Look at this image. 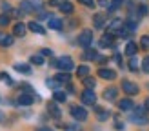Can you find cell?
<instances>
[{
  "label": "cell",
  "instance_id": "6da1fadb",
  "mask_svg": "<svg viewBox=\"0 0 149 131\" xmlns=\"http://www.w3.org/2000/svg\"><path fill=\"white\" fill-rule=\"evenodd\" d=\"M131 120L133 122H135V124H142V126H144V124H147V116H146V106L144 107H135V113H133L131 115Z\"/></svg>",
  "mask_w": 149,
  "mask_h": 131
},
{
  "label": "cell",
  "instance_id": "7a4b0ae2",
  "mask_svg": "<svg viewBox=\"0 0 149 131\" xmlns=\"http://www.w3.org/2000/svg\"><path fill=\"white\" fill-rule=\"evenodd\" d=\"M56 68L62 69V71H71V69L74 68V62H73L71 56H60V58L56 60Z\"/></svg>",
  "mask_w": 149,
  "mask_h": 131
},
{
  "label": "cell",
  "instance_id": "3957f363",
  "mask_svg": "<svg viewBox=\"0 0 149 131\" xmlns=\"http://www.w3.org/2000/svg\"><path fill=\"white\" fill-rule=\"evenodd\" d=\"M91 42H93V31L91 29H84V31L80 33V36H78V44L82 47H89Z\"/></svg>",
  "mask_w": 149,
  "mask_h": 131
},
{
  "label": "cell",
  "instance_id": "277c9868",
  "mask_svg": "<svg viewBox=\"0 0 149 131\" xmlns=\"http://www.w3.org/2000/svg\"><path fill=\"white\" fill-rule=\"evenodd\" d=\"M71 116L74 120H78V122H84L87 118V111L82 106H73L71 107Z\"/></svg>",
  "mask_w": 149,
  "mask_h": 131
},
{
  "label": "cell",
  "instance_id": "5b68a950",
  "mask_svg": "<svg viewBox=\"0 0 149 131\" xmlns=\"http://www.w3.org/2000/svg\"><path fill=\"white\" fill-rule=\"evenodd\" d=\"M82 102H84V104H87V106H95L96 104V95H95V91L93 89H87V87H86V89L84 91H82Z\"/></svg>",
  "mask_w": 149,
  "mask_h": 131
},
{
  "label": "cell",
  "instance_id": "8992f818",
  "mask_svg": "<svg viewBox=\"0 0 149 131\" xmlns=\"http://www.w3.org/2000/svg\"><path fill=\"white\" fill-rule=\"evenodd\" d=\"M122 89H124L125 95H136L140 91L138 86L135 82H131V80H124V82H122Z\"/></svg>",
  "mask_w": 149,
  "mask_h": 131
},
{
  "label": "cell",
  "instance_id": "52a82bcc",
  "mask_svg": "<svg viewBox=\"0 0 149 131\" xmlns=\"http://www.w3.org/2000/svg\"><path fill=\"white\" fill-rule=\"evenodd\" d=\"M98 77H100V78H106V80H115V78H116V73H115L113 69L100 68V69H98Z\"/></svg>",
  "mask_w": 149,
  "mask_h": 131
},
{
  "label": "cell",
  "instance_id": "ba28073f",
  "mask_svg": "<svg viewBox=\"0 0 149 131\" xmlns=\"http://www.w3.org/2000/svg\"><path fill=\"white\" fill-rule=\"evenodd\" d=\"M124 27V22L120 18H115L113 22L109 24V33H113V35H118V31Z\"/></svg>",
  "mask_w": 149,
  "mask_h": 131
},
{
  "label": "cell",
  "instance_id": "9c48e42d",
  "mask_svg": "<svg viewBox=\"0 0 149 131\" xmlns=\"http://www.w3.org/2000/svg\"><path fill=\"white\" fill-rule=\"evenodd\" d=\"M118 107H120V111H131V109H135V104L131 98H124L118 102Z\"/></svg>",
  "mask_w": 149,
  "mask_h": 131
},
{
  "label": "cell",
  "instance_id": "30bf717a",
  "mask_svg": "<svg viewBox=\"0 0 149 131\" xmlns=\"http://www.w3.org/2000/svg\"><path fill=\"white\" fill-rule=\"evenodd\" d=\"M35 102V97L33 95H26V93H22L20 97H18V104L20 106H31Z\"/></svg>",
  "mask_w": 149,
  "mask_h": 131
},
{
  "label": "cell",
  "instance_id": "8fae6325",
  "mask_svg": "<svg viewBox=\"0 0 149 131\" xmlns=\"http://www.w3.org/2000/svg\"><path fill=\"white\" fill-rule=\"evenodd\" d=\"M26 31H27V27H26V24H22V22L15 24V27H13V35L15 36H24Z\"/></svg>",
  "mask_w": 149,
  "mask_h": 131
},
{
  "label": "cell",
  "instance_id": "7c38bea8",
  "mask_svg": "<svg viewBox=\"0 0 149 131\" xmlns=\"http://www.w3.org/2000/svg\"><path fill=\"white\" fill-rule=\"evenodd\" d=\"M27 29H29V31H33V33H38V35H44V33H46V29H44L38 22H29V24H27Z\"/></svg>",
  "mask_w": 149,
  "mask_h": 131
},
{
  "label": "cell",
  "instance_id": "4fadbf2b",
  "mask_svg": "<svg viewBox=\"0 0 149 131\" xmlns=\"http://www.w3.org/2000/svg\"><path fill=\"white\" fill-rule=\"evenodd\" d=\"M116 95H118L116 87H106V91H104V98H106V100H115Z\"/></svg>",
  "mask_w": 149,
  "mask_h": 131
},
{
  "label": "cell",
  "instance_id": "5bb4252c",
  "mask_svg": "<svg viewBox=\"0 0 149 131\" xmlns=\"http://www.w3.org/2000/svg\"><path fill=\"white\" fill-rule=\"evenodd\" d=\"M11 44H13V36L11 35L0 33V46H2V47H9Z\"/></svg>",
  "mask_w": 149,
  "mask_h": 131
},
{
  "label": "cell",
  "instance_id": "9a60e30c",
  "mask_svg": "<svg viewBox=\"0 0 149 131\" xmlns=\"http://www.w3.org/2000/svg\"><path fill=\"white\" fill-rule=\"evenodd\" d=\"M47 111L51 116H55V118H60V109H58V106L55 104V102H49L47 104Z\"/></svg>",
  "mask_w": 149,
  "mask_h": 131
},
{
  "label": "cell",
  "instance_id": "2e32d148",
  "mask_svg": "<svg viewBox=\"0 0 149 131\" xmlns=\"http://www.w3.org/2000/svg\"><path fill=\"white\" fill-rule=\"evenodd\" d=\"M93 24H95V27L96 29H102L104 27V24H106V17H104V15H95L93 17Z\"/></svg>",
  "mask_w": 149,
  "mask_h": 131
},
{
  "label": "cell",
  "instance_id": "e0dca14e",
  "mask_svg": "<svg viewBox=\"0 0 149 131\" xmlns=\"http://www.w3.org/2000/svg\"><path fill=\"white\" fill-rule=\"evenodd\" d=\"M138 51V46L135 42H127L125 44V55H129V56H135V53Z\"/></svg>",
  "mask_w": 149,
  "mask_h": 131
},
{
  "label": "cell",
  "instance_id": "ac0fdd59",
  "mask_svg": "<svg viewBox=\"0 0 149 131\" xmlns=\"http://www.w3.org/2000/svg\"><path fill=\"white\" fill-rule=\"evenodd\" d=\"M20 7H22V13H31V11L35 9V6H33L31 0H22Z\"/></svg>",
  "mask_w": 149,
  "mask_h": 131
},
{
  "label": "cell",
  "instance_id": "d6986e66",
  "mask_svg": "<svg viewBox=\"0 0 149 131\" xmlns=\"http://www.w3.org/2000/svg\"><path fill=\"white\" fill-rule=\"evenodd\" d=\"M95 113H96V118H98V120H102V122L109 118V113H107L104 107H96V109H95Z\"/></svg>",
  "mask_w": 149,
  "mask_h": 131
},
{
  "label": "cell",
  "instance_id": "ffe728a7",
  "mask_svg": "<svg viewBox=\"0 0 149 131\" xmlns=\"http://www.w3.org/2000/svg\"><path fill=\"white\" fill-rule=\"evenodd\" d=\"M89 75V68H87V66L84 64V66H78V68H77V77L78 78H86Z\"/></svg>",
  "mask_w": 149,
  "mask_h": 131
},
{
  "label": "cell",
  "instance_id": "44dd1931",
  "mask_svg": "<svg viewBox=\"0 0 149 131\" xmlns=\"http://www.w3.org/2000/svg\"><path fill=\"white\" fill-rule=\"evenodd\" d=\"M113 36H115L113 33H107L106 36H102L100 46H102V47H109V46H111V42H113Z\"/></svg>",
  "mask_w": 149,
  "mask_h": 131
},
{
  "label": "cell",
  "instance_id": "7402d4cb",
  "mask_svg": "<svg viewBox=\"0 0 149 131\" xmlns=\"http://www.w3.org/2000/svg\"><path fill=\"white\" fill-rule=\"evenodd\" d=\"M49 27L51 29H62V20L56 18V17H51L49 18Z\"/></svg>",
  "mask_w": 149,
  "mask_h": 131
},
{
  "label": "cell",
  "instance_id": "603a6c76",
  "mask_svg": "<svg viewBox=\"0 0 149 131\" xmlns=\"http://www.w3.org/2000/svg\"><path fill=\"white\" fill-rule=\"evenodd\" d=\"M15 69L24 73V75H31V68H29L27 64H15Z\"/></svg>",
  "mask_w": 149,
  "mask_h": 131
},
{
  "label": "cell",
  "instance_id": "cb8c5ba5",
  "mask_svg": "<svg viewBox=\"0 0 149 131\" xmlns=\"http://www.w3.org/2000/svg\"><path fill=\"white\" fill-rule=\"evenodd\" d=\"M65 98H68V95H65V93L55 89V93H53V100L55 102H65Z\"/></svg>",
  "mask_w": 149,
  "mask_h": 131
},
{
  "label": "cell",
  "instance_id": "d4e9b609",
  "mask_svg": "<svg viewBox=\"0 0 149 131\" xmlns=\"http://www.w3.org/2000/svg\"><path fill=\"white\" fill-rule=\"evenodd\" d=\"M84 58H86V60H96V58H98V55H96L95 49H87L86 53H84Z\"/></svg>",
  "mask_w": 149,
  "mask_h": 131
},
{
  "label": "cell",
  "instance_id": "484cf974",
  "mask_svg": "<svg viewBox=\"0 0 149 131\" xmlns=\"http://www.w3.org/2000/svg\"><path fill=\"white\" fill-rule=\"evenodd\" d=\"M58 84H60V80H58L56 77H55V78H47V80H46V86H47V87H51V89H56Z\"/></svg>",
  "mask_w": 149,
  "mask_h": 131
},
{
  "label": "cell",
  "instance_id": "4316f807",
  "mask_svg": "<svg viewBox=\"0 0 149 131\" xmlns=\"http://www.w3.org/2000/svg\"><path fill=\"white\" fill-rule=\"evenodd\" d=\"M60 11H62V13H68V15L73 13V4H71V2H62V4H60Z\"/></svg>",
  "mask_w": 149,
  "mask_h": 131
},
{
  "label": "cell",
  "instance_id": "83f0119b",
  "mask_svg": "<svg viewBox=\"0 0 149 131\" xmlns=\"http://www.w3.org/2000/svg\"><path fill=\"white\" fill-rule=\"evenodd\" d=\"M31 64L42 66V64H44V55H42V53H40V55H33V56H31Z\"/></svg>",
  "mask_w": 149,
  "mask_h": 131
},
{
  "label": "cell",
  "instance_id": "f1b7e54d",
  "mask_svg": "<svg viewBox=\"0 0 149 131\" xmlns=\"http://www.w3.org/2000/svg\"><path fill=\"white\" fill-rule=\"evenodd\" d=\"M56 78L60 80V82H71V75H69V71H64V73H60V75H56Z\"/></svg>",
  "mask_w": 149,
  "mask_h": 131
},
{
  "label": "cell",
  "instance_id": "f546056e",
  "mask_svg": "<svg viewBox=\"0 0 149 131\" xmlns=\"http://www.w3.org/2000/svg\"><path fill=\"white\" fill-rule=\"evenodd\" d=\"M95 84H96V82H95V78H91V77H86V78H84V86L87 87V89H93Z\"/></svg>",
  "mask_w": 149,
  "mask_h": 131
},
{
  "label": "cell",
  "instance_id": "4dcf8cb0",
  "mask_svg": "<svg viewBox=\"0 0 149 131\" xmlns=\"http://www.w3.org/2000/svg\"><path fill=\"white\" fill-rule=\"evenodd\" d=\"M129 69L131 71H136L138 69V60H136L135 56H131V60H129Z\"/></svg>",
  "mask_w": 149,
  "mask_h": 131
},
{
  "label": "cell",
  "instance_id": "1f68e13d",
  "mask_svg": "<svg viewBox=\"0 0 149 131\" xmlns=\"http://www.w3.org/2000/svg\"><path fill=\"white\" fill-rule=\"evenodd\" d=\"M64 129L65 131H80L82 128L78 126V124H68V126H64Z\"/></svg>",
  "mask_w": 149,
  "mask_h": 131
},
{
  "label": "cell",
  "instance_id": "d6a6232c",
  "mask_svg": "<svg viewBox=\"0 0 149 131\" xmlns=\"http://www.w3.org/2000/svg\"><path fill=\"white\" fill-rule=\"evenodd\" d=\"M140 46H142L144 49H149V36H147V35L140 38Z\"/></svg>",
  "mask_w": 149,
  "mask_h": 131
},
{
  "label": "cell",
  "instance_id": "836d02e7",
  "mask_svg": "<svg viewBox=\"0 0 149 131\" xmlns=\"http://www.w3.org/2000/svg\"><path fill=\"white\" fill-rule=\"evenodd\" d=\"M7 24H9V17L2 15V17H0V26H7Z\"/></svg>",
  "mask_w": 149,
  "mask_h": 131
},
{
  "label": "cell",
  "instance_id": "e575fe53",
  "mask_svg": "<svg viewBox=\"0 0 149 131\" xmlns=\"http://www.w3.org/2000/svg\"><path fill=\"white\" fill-rule=\"evenodd\" d=\"M142 68H144V71H146V73H149V56H146V58H144Z\"/></svg>",
  "mask_w": 149,
  "mask_h": 131
},
{
  "label": "cell",
  "instance_id": "d590c367",
  "mask_svg": "<svg viewBox=\"0 0 149 131\" xmlns=\"http://www.w3.org/2000/svg\"><path fill=\"white\" fill-rule=\"evenodd\" d=\"M80 4H84L87 7H93L95 6V0H80Z\"/></svg>",
  "mask_w": 149,
  "mask_h": 131
},
{
  "label": "cell",
  "instance_id": "8d00e7d4",
  "mask_svg": "<svg viewBox=\"0 0 149 131\" xmlns=\"http://www.w3.org/2000/svg\"><path fill=\"white\" fill-rule=\"evenodd\" d=\"M138 15H147V6H140L138 7Z\"/></svg>",
  "mask_w": 149,
  "mask_h": 131
},
{
  "label": "cell",
  "instance_id": "74e56055",
  "mask_svg": "<svg viewBox=\"0 0 149 131\" xmlns=\"http://www.w3.org/2000/svg\"><path fill=\"white\" fill-rule=\"evenodd\" d=\"M40 53H42L44 56H51V55H53V51H51V49H42Z\"/></svg>",
  "mask_w": 149,
  "mask_h": 131
},
{
  "label": "cell",
  "instance_id": "f35d334b",
  "mask_svg": "<svg viewBox=\"0 0 149 131\" xmlns=\"http://www.w3.org/2000/svg\"><path fill=\"white\" fill-rule=\"evenodd\" d=\"M115 124H116V126H115L116 129H122V128H124V124H122L120 120H118V118H116V122H115Z\"/></svg>",
  "mask_w": 149,
  "mask_h": 131
},
{
  "label": "cell",
  "instance_id": "ab89813d",
  "mask_svg": "<svg viewBox=\"0 0 149 131\" xmlns=\"http://www.w3.org/2000/svg\"><path fill=\"white\" fill-rule=\"evenodd\" d=\"M2 9H4L6 13H9V11H11V6H7V4H4V6H2Z\"/></svg>",
  "mask_w": 149,
  "mask_h": 131
},
{
  "label": "cell",
  "instance_id": "60d3db41",
  "mask_svg": "<svg viewBox=\"0 0 149 131\" xmlns=\"http://www.w3.org/2000/svg\"><path fill=\"white\" fill-rule=\"evenodd\" d=\"M115 60H116V64H122V58H120V55H118V53L115 55Z\"/></svg>",
  "mask_w": 149,
  "mask_h": 131
},
{
  "label": "cell",
  "instance_id": "b9f144b4",
  "mask_svg": "<svg viewBox=\"0 0 149 131\" xmlns=\"http://www.w3.org/2000/svg\"><path fill=\"white\" fill-rule=\"evenodd\" d=\"M98 4H100V6H107V2H106V0H98Z\"/></svg>",
  "mask_w": 149,
  "mask_h": 131
},
{
  "label": "cell",
  "instance_id": "7bdbcfd3",
  "mask_svg": "<svg viewBox=\"0 0 149 131\" xmlns=\"http://www.w3.org/2000/svg\"><path fill=\"white\" fill-rule=\"evenodd\" d=\"M146 109H147V111H149V98L146 100Z\"/></svg>",
  "mask_w": 149,
  "mask_h": 131
},
{
  "label": "cell",
  "instance_id": "ee69618b",
  "mask_svg": "<svg viewBox=\"0 0 149 131\" xmlns=\"http://www.w3.org/2000/svg\"><path fill=\"white\" fill-rule=\"evenodd\" d=\"M2 120H4V113H2V111H0V122H2Z\"/></svg>",
  "mask_w": 149,
  "mask_h": 131
}]
</instances>
